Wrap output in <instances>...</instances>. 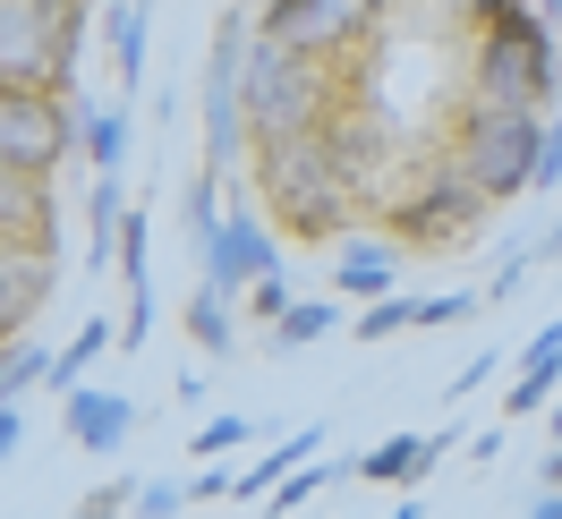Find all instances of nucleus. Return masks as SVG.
Listing matches in <instances>:
<instances>
[{
    "label": "nucleus",
    "mask_w": 562,
    "mask_h": 519,
    "mask_svg": "<svg viewBox=\"0 0 562 519\" xmlns=\"http://www.w3.org/2000/svg\"><path fill=\"white\" fill-rule=\"evenodd\" d=\"M188 341L205 349V358H231V341H239V315H231V298L213 290V281H196V298H188Z\"/></svg>",
    "instance_id": "obj_22"
},
{
    "label": "nucleus",
    "mask_w": 562,
    "mask_h": 519,
    "mask_svg": "<svg viewBox=\"0 0 562 519\" xmlns=\"http://www.w3.org/2000/svg\"><path fill=\"white\" fill-rule=\"evenodd\" d=\"M145 35H154V0H111L103 9V52H111L120 94H137V77H145Z\"/></svg>",
    "instance_id": "obj_17"
},
{
    "label": "nucleus",
    "mask_w": 562,
    "mask_h": 519,
    "mask_svg": "<svg viewBox=\"0 0 562 519\" xmlns=\"http://www.w3.org/2000/svg\"><path fill=\"white\" fill-rule=\"evenodd\" d=\"M350 315H341V298H290V307L265 324V341H273V358H299V349H316V341H333Z\"/></svg>",
    "instance_id": "obj_19"
},
{
    "label": "nucleus",
    "mask_w": 562,
    "mask_h": 519,
    "mask_svg": "<svg viewBox=\"0 0 562 519\" xmlns=\"http://www.w3.org/2000/svg\"><path fill=\"white\" fill-rule=\"evenodd\" d=\"M60 426H69L77 451L111 460V451H128V435H137V400H128V392H111V383H77L69 400H60Z\"/></svg>",
    "instance_id": "obj_12"
},
{
    "label": "nucleus",
    "mask_w": 562,
    "mask_h": 519,
    "mask_svg": "<svg viewBox=\"0 0 562 519\" xmlns=\"http://www.w3.org/2000/svg\"><path fill=\"white\" fill-rule=\"evenodd\" d=\"M18 443H26V409H18V400H0V460H9Z\"/></svg>",
    "instance_id": "obj_34"
},
{
    "label": "nucleus",
    "mask_w": 562,
    "mask_h": 519,
    "mask_svg": "<svg viewBox=\"0 0 562 519\" xmlns=\"http://www.w3.org/2000/svg\"><path fill=\"white\" fill-rule=\"evenodd\" d=\"M120 213H128L120 171H94V179H86V273L111 264V247H120Z\"/></svg>",
    "instance_id": "obj_21"
},
{
    "label": "nucleus",
    "mask_w": 562,
    "mask_h": 519,
    "mask_svg": "<svg viewBox=\"0 0 562 519\" xmlns=\"http://www.w3.org/2000/svg\"><path fill=\"white\" fill-rule=\"evenodd\" d=\"M239 298H247V315H256V324H273V315L290 307V281H281V273H265V281H247Z\"/></svg>",
    "instance_id": "obj_32"
},
{
    "label": "nucleus",
    "mask_w": 562,
    "mask_h": 519,
    "mask_svg": "<svg viewBox=\"0 0 562 519\" xmlns=\"http://www.w3.org/2000/svg\"><path fill=\"white\" fill-rule=\"evenodd\" d=\"M528 256H537V264H554V256H562V213L546 222V230H537V239H528Z\"/></svg>",
    "instance_id": "obj_35"
},
{
    "label": "nucleus",
    "mask_w": 562,
    "mask_h": 519,
    "mask_svg": "<svg viewBox=\"0 0 562 519\" xmlns=\"http://www.w3.org/2000/svg\"><path fill=\"white\" fill-rule=\"evenodd\" d=\"M247 43H256V18H247V9H222V18H213V52H205V171L213 179L247 154V120H239Z\"/></svg>",
    "instance_id": "obj_8"
},
{
    "label": "nucleus",
    "mask_w": 562,
    "mask_h": 519,
    "mask_svg": "<svg viewBox=\"0 0 562 519\" xmlns=\"http://www.w3.org/2000/svg\"><path fill=\"white\" fill-rule=\"evenodd\" d=\"M128 137H137V120H128V103H103V111H86V171H120L128 162Z\"/></svg>",
    "instance_id": "obj_23"
},
{
    "label": "nucleus",
    "mask_w": 562,
    "mask_h": 519,
    "mask_svg": "<svg viewBox=\"0 0 562 519\" xmlns=\"http://www.w3.org/2000/svg\"><path fill=\"white\" fill-rule=\"evenodd\" d=\"M94 0H0V86L77 94V43Z\"/></svg>",
    "instance_id": "obj_4"
},
{
    "label": "nucleus",
    "mask_w": 562,
    "mask_h": 519,
    "mask_svg": "<svg viewBox=\"0 0 562 519\" xmlns=\"http://www.w3.org/2000/svg\"><path fill=\"white\" fill-rule=\"evenodd\" d=\"M52 281H60V247L0 239V341L9 332H35V315L52 307Z\"/></svg>",
    "instance_id": "obj_11"
},
{
    "label": "nucleus",
    "mask_w": 562,
    "mask_h": 519,
    "mask_svg": "<svg viewBox=\"0 0 562 519\" xmlns=\"http://www.w3.org/2000/svg\"><path fill=\"white\" fill-rule=\"evenodd\" d=\"M546 485H562V435H554V451H546Z\"/></svg>",
    "instance_id": "obj_38"
},
{
    "label": "nucleus",
    "mask_w": 562,
    "mask_h": 519,
    "mask_svg": "<svg viewBox=\"0 0 562 519\" xmlns=\"http://www.w3.org/2000/svg\"><path fill=\"white\" fill-rule=\"evenodd\" d=\"M358 349H375V341H401V332H418V298H409V290H384V298H367V307H358Z\"/></svg>",
    "instance_id": "obj_25"
},
{
    "label": "nucleus",
    "mask_w": 562,
    "mask_h": 519,
    "mask_svg": "<svg viewBox=\"0 0 562 519\" xmlns=\"http://www.w3.org/2000/svg\"><path fill=\"white\" fill-rule=\"evenodd\" d=\"M477 315H486V290H443V298H418V332H452Z\"/></svg>",
    "instance_id": "obj_28"
},
{
    "label": "nucleus",
    "mask_w": 562,
    "mask_h": 519,
    "mask_svg": "<svg viewBox=\"0 0 562 519\" xmlns=\"http://www.w3.org/2000/svg\"><path fill=\"white\" fill-rule=\"evenodd\" d=\"M86 137V111L77 94H52V86H0V162L18 171H60Z\"/></svg>",
    "instance_id": "obj_7"
},
{
    "label": "nucleus",
    "mask_w": 562,
    "mask_h": 519,
    "mask_svg": "<svg viewBox=\"0 0 562 519\" xmlns=\"http://www.w3.org/2000/svg\"><path fill=\"white\" fill-rule=\"evenodd\" d=\"M554 52H562V9H554Z\"/></svg>",
    "instance_id": "obj_42"
},
{
    "label": "nucleus",
    "mask_w": 562,
    "mask_h": 519,
    "mask_svg": "<svg viewBox=\"0 0 562 519\" xmlns=\"http://www.w3.org/2000/svg\"><path fill=\"white\" fill-rule=\"evenodd\" d=\"M196 273H205L213 290H222V298L239 307V290H247V281L281 273V239H273V230H265V222L239 205V213H222V222H213V239L196 247Z\"/></svg>",
    "instance_id": "obj_10"
},
{
    "label": "nucleus",
    "mask_w": 562,
    "mask_h": 519,
    "mask_svg": "<svg viewBox=\"0 0 562 519\" xmlns=\"http://www.w3.org/2000/svg\"><path fill=\"white\" fill-rule=\"evenodd\" d=\"M43 375H52V349H43L35 332H9V341H0V400H26Z\"/></svg>",
    "instance_id": "obj_24"
},
{
    "label": "nucleus",
    "mask_w": 562,
    "mask_h": 519,
    "mask_svg": "<svg viewBox=\"0 0 562 519\" xmlns=\"http://www.w3.org/2000/svg\"><path fill=\"white\" fill-rule=\"evenodd\" d=\"M367 18H375V0H265L256 9V35L290 43L307 60H333V52H350L367 35Z\"/></svg>",
    "instance_id": "obj_9"
},
{
    "label": "nucleus",
    "mask_w": 562,
    "mask_h": 519,
    "mask_svg": "<svg viewBox=\"0 0 562 519\" xmlns=\"http://www.w3.org/2000/svg\"><path fill=\"white\" fill-rule=\"evenodd\" d=\"M239 443H256V417H247V409H222V417H205V426L188 435V460H231Z\"/></svg>",
    "instance_id": "obj_26"
},
{
    "label": "nucleus",
    "mask_w": 562,
    "mask_h": 519,
    "mask_svg": "<svg viewBox=\"0 0 562 519\" xmlns=\"http://www.w3.org/2000/svg\"><path fill=\"white\" fill-rule=\"evenodd\" d=\"M188 511V477H145L137 485V519H179Z\"/></svg>",
    "instance_id": "obj_31"
},
{
    "label": "nucleus",
    "mask_w": 562,
    "mask_h": 519,
    "mask_svg": "<svg viewBox=\"0 0 562 519\" xmlns=\"http://www.w3.org/2000/svg\"><path fill=\"white\" fill-rule=\"evenodd\" d=\"M486 213L494 205L452 171V154H435V162L409 179V196H392V205H384V239L426 247V256H452V247H469L477 230H486Z\"/></svg>",
    "instance_id": "obj_5"
},
{
    "label": "nucleus",
    "mask_w": 562,
    "mask_h": 519,
    "mask_svg": "<svg viewBox=\"0 0 562 519\" xmlns=\"http://www.w3.org/2000/svg\"><path fill=\"white\" fill-rule=\"evenodd\" d=\"M384 519H418V503H401V511H384Z\"/></svg>",
    "instance_id": "obj_41"
},
{
    "label": "nucleus",
    "mask_w": 562,
    "mask_h": 519,
    "mask_svg": "<svg viewBox=\"0 0 562 519\" xmlns=\"http://www.w3.org/2000/svg\"><path fill=\"white\" fill-rule=\"evenodd\" d=\"M0 239L60 247V196H52V171H18V162H0Z\"/></svg>",
    "instance_id": "obj_14"
},
{
    "label": "nucleus",
    "mask_w": 562,
    "mask_h": 519,
    "mask_svg": "<svg viewBox=\"0 0 562 519\" xmlns=\"http://www.w3.org/2000/svg\"><path fill=\"white\" fill-rule=\"evenodd\" d=\"M469 94L512 103V111H554L562 103L554 35H469Z\"/></svg>",
    "instance_id": "obj_6"
},
{
    "label": "nucleus",
    "mask_w": 562,
    "mask_h": 519,
    "mask_svg": "<svg viewBox=\"0 0 562 519\" xmlns=\"http://www.w3.org/2000/svg\"><path fill=\"white\" fill-rule=\"evenodd\" d=\"M418 9H443V18H469V0H418Z\"/></svg>",
    "instance_id": "obj_39"
},
{
    "label": "nucleus",
    "mask_w": 562,
    "mask_h": 519,
    "mask_svg": "<svg viewBox=\"0 0 562 519\" xmlns=\"http://www.w3.org/2000/svg\"><path fill=\"white\" fill-rule=\"evenodd\" d=\"M137 485H145V477H111V485H94V494H86L69 519H120V511H137Z\"/></svg>",
    "instance_id": "obj_30"
},
{
    "label": "nucleus",
    "mask_w": 562,
    "mask_h": 519,
    "mask_svg": "<svg viewBox=\"0 0 562 519\" xmlns=\"http://www.w3.org/2000/svg\"><path fill=\"white\" fill-rule=\"evenodd\" d=\"M179 222H188V239H196V247L213 239V222H222V179H213V171L188 179V196H179Z\"/></svg>",
    "instance_id": "obj_27"
},
{
    "label": "nucleus",
    "mask_w": 562,
    "mask_h": 519,
    "mask_svg": "<svg viewBox=\"0 0 562 519\" xmlns=\"http://www.w3.org/2000/svg\"><path fill=\"white\" fill-rule=\"evenodd\" d=\"M171 392H179V409H205V392H213V375H179Z\"/></svg>",
    "instance_id": "obj_36"
},
{
    "label": "nucleus",
    "mask_w": 562,
    "mask_h": 519,
    "mask_svg": "<svg viewBox=\"0 0 562 519\" xmlns=\"http://www.w3.org/2000/svg\"><path fill=\"white\" fill-rule=\"evenodd\" d=\"M537 137H546V111H512V103H486V94H460V120H452V171L486 196L494 213L528 196L537 179Z\"/></svg>",
    "instance_id": "obj_2"
},
{
    "label": "nucleus",
    "mask_w": 562,
    "mask_h": 519,
    "mask_svg": "<svg viewBox=\"0 0 562 519\" xmlns=\"http://www.w3.org/2000/svg\"><path fill=\"white\" fill-rule=\"evenodd\" d=\"M324 443H333V435H324V426H299V435H290V443H273V451H256V460H247V469H231V503H265V494H273V485L290 477V469H299V460H316Z\"/></svg>",
    "instance_id": "obj_18"
},
{
    "label": "nucleus",
    "mask_w": 562,
    "mask_h": 519,
    "mask_svg": "<svg viewBox=\"0 0 562 519\" xmlns=\"http://www.w3.org/2000/svg\"><path fill=\"white\" fill-rule=\"evenodd\" d=\"M520 519H562V485H546V494H537V503H528Z\"/></svg>",
    "instance_id": "obj_37"
},
{
    "label": "nucleus",
    "mask_w": 562,
    "mask_h": 519,
    "mask_svg": "<svg viewBox=\"0 0 562 519\" xmlns=\"http://www.w3.org/2000/svg\"><path fill=\"white\" fill-rule=\"evenodd\" d=\"M469 443V435H452V426H435V435H384L375 451H358V485H401V494H418L435 469H443V451Z\"/></svg>",
    "instance_id": "obj_13"
},
{
    "label": "nucleus",
    "mask_w": 562,
    "mask_h": 519,
    "mask_svg": "<svg viewBox=\"0 0 562 519\" xmlns=\"http://www.w3.org/2000/svg\"><path fill=\"white\" fill-rule=\"evenodd\" d=\"M341 111L333 94V69L290 52V43H247V77H239V120H247V145H273V137H299V128H324Z\"/></svg>",
    "instance_id": "obj_3"
},
{
    "label": "nucleus",
    "mask_w": 562,
    "mask_h": 519,
    "mask_svg": "<svg viewBox=\"0 0 562 519\" xmlns=\"http://www.w3.org/2000/svg\"><path fill=\"white\" fill-rule=\"evenodd\" d=\"M494 375H503V358H494V349H486V358H469V366H460V375L443 383V392H452V400H469V392H486Z\"/></svg>",
    "instance_id": "obj_33"
},
{
    "label": "nucleus",
    "mask_w": 562,
    "mask_h": 519,
    "mask_svg": "<svg viewBox=\"0 0 562 519\" xmlns=\"http://www.w3.org/2000/svg\"><path fill=\"white\" fill-rule=\"evenodd\" d=\"M111 341H120V315H86V332H77L69 349H52V375H43V392H52V400H69L77 383L94 375V358H103Z\"/></svg>",
    "instance_id": "obj_20"
},
{
    "label": "nucleus",
    "mask_w": 562,
    "mask_h": 519,
    "mask_svg": "<svg viewBox=\"0 0 562 519\" xmlns=\"http://www.w3.org/2000/svg\"><path fill=\"white\" fill-rule=\"evenodd\" d=\"M247 162H256V196H265V213H273L290 239H341V230H350L358 171L341 162L333 128H299V137L247 145Z\"/></svg>",
    "instance_id": "obj_1"
},
{
    "label": "nucleus",
    "mask_w": 562,
    "mask_h": 519,
    "mask_svg": "<svg viewBox=\"0 0 562 519\" xmlns=\"http://www.w3.org/2000/svg\"><path fill=\"white\" fill-rule=\"evenodd\" d=\"M392 281H401V256H392V239H375V230H341V247H333V290L341 298H384Z\"/></svg>",
    "instance_id": "obj_16"
},
{
    "label": "nucleus",
    "mask_w": 562,
    "mask_h": 519,
    "mask_svg": "<svg viewBox=\"0 0 562 519\" xmlns=\"http://www.w3.org/2000/svg\"><path fill=\"white\" fill-rule=\"evenodd\" d=\"M546 426H554V435H562V392H554V400H546Z\"/></svg>",
    "instance_id": "obj_40"
},
{
    "label": "nucleus",
    "mask_w": 562,
    "mask_h": 519,
    "mask_svg": "<svg viewBox=\"0 0 562 519\" xmlns=\"http://www.w3.org/2000/svg\"><path fill=\"white\" fill-rule=\"evenodd\" d=\"M537 196H562V103L546 111V137H537V179H528Z\"/></svg>",
    "instance_id": "obj_29"
},
{
    "label": "nucleus",
    "mask_w": 562,
    "mask_h": 519,
    "mask_svg": "<svg viewBox=\"0 0 562 519\" xmlns=\"http://www.w3.org/2000/svg\"><path fill=\"white\" fill-rule=\"evenodd\" d=\"M562 392V315L537 324V341L520 349V366L503 383V417H546V400Z\"/></svg>",
    "instance_id": "obj_15"
}]
</instances>
